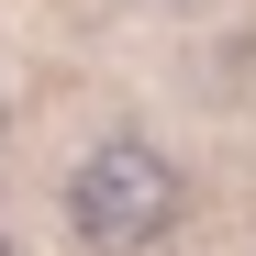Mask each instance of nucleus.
<instances>
[{
    "label": "nucleus",
    "mask_w": 256,
    "mask_h": 256,
    "mask_svg": "<svg viewBox=\"0 0 256 256\" xmlns=\"http://www.w3.org/2000/svg\"><path fill=\"white\" fill-rule=\"evenodd\" d=\"M67 223H78V245H112V256L156 245L178 223V167L156 145H90V167L67 178Z\"/></svg>",
    "instance_id": "nucleus-1"
},
{
    "label": "nucleus",
    "mask_w": 256,
    "mask_h": 256,
    "mask_svg": "<svg viewBox=\"0 0 256 256\" xmlns=\"http://www.w3.org/2000/svg\"><path fill=\"white\" fill-rule=\"evenodd\" d=\"M0 256H12V245H0Z\"/></svg>",
    "instance_id": "nucleus-2"
}]
</instances>
